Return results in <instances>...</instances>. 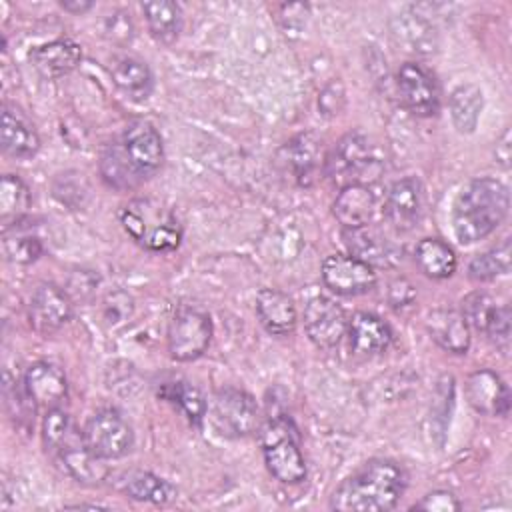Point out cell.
<instances>
[{"instance_id":"6da1fadb","label":"cell","mask_w":512,"mask_h":512,"mask_svg":"<svg viewBox=\"0 0 512 512\" xmlns=\"http://www.w3.org/2000/svg\"><path fill=\"white\" fill-rule=\"evenodd\" d=\"M406 490V472L388 458H372L344 478L330 496V508L340 512L392 510Z\"/></svg>"},{"instance_id":"7a4b0ae2","label":"cell","mask_w":512,"mask_h":512,"mask_svg":"<svg viewBox=\"0 0 512 512\" xmlns=\"http://www.w3.org/2000/svg\"><path fill=\"white\" fill-rule=\"evenodd\" d=\"M510 208L508 186L496 178L470 180L452 206V228L460 244H474L490 236Z\"/></svg>"},{"instance_id":"3957f363","label":"cell","mask_w":512,"mask_h":512,"mask_svg":"<svg viewBox=\"0 0 512 512\" xmlns=\"http://www.w3.org/2000/svg\"><path fill=\"white\" fill-rule=\"evenodd\" d=\"M128 236L150 252H170L182 240V228L170 208L152 198L130 200L120 210Z\"/></svg>"},{"instance_id":"277c9868","label":"cell","mask_w":512,"mask_h":512,"mask_svg":"<svg viewBox=\"0 0 512 512\" xmlns=\"http://www.w3.org/2000/svg\"><path fill=\"white\" fill-rule=\"evenodd\" d=\"M262 454L268 472L282 484L306 480V460L300 450L298 430L286 416H270L262 426Z\"/></svg>"},{"instance_id":"5b68a950","label":"cell","mask_w":512,"mask_h":512,"mask_svg":"<svg viewBox=\"0 0 512 512\" xmlns=\"http://www.w3.org/2000/svg\"><path fill=\"white\" fill-rule=\"evenodd\" d=\"M384 170V160L376 154L370 140L358 132L346 134L326 158V174L340 188L378 180Z\"/></svg>"},{"instance_id":"8992f818","label":"cell","mask_w":512,"mask_h":512,"mask_svg":"<svg viewBox=\"0 0 512 512\" xmlns=\"http://www.w3.org/2000/svg\"><path fill=\"white\" fill-rule=\"evenodd\" d=\"M212 340V320L196 306H180L168 324V352L178 362L200 358Z\"/></svg>"},{"instance_id":"52a82bcc","label":"cell","mask_w":512,"mask_h":512,"mask_svg":"<svg viewBox=\"0 0 512 512\" xmlns=\"http://www.w3.org/2000/svg\"><path fill=\"white\" fill-rule=\"evenodd\" d=\"M82 442L104 460L126 456L134 446V432L126 418L112 408L92 414L82 430Z\"/></svg>"},{"instance_id":"ba28073f","label":"cell","mask_w":512,"mask_h":512,"mask_svg":"<svg viewBox=\"0 0 512 512\" xmlns=\"http://www.w3.org/2000/svg\"><path fill=\"white\" fill-rule=\"evenodd\" d=\"M212 416L222 434L234 438L250 436L260 422L256 400L238 388H222L214 394Z\"/></svg>"},{"instance_id":"9c48e42d","label":"cell","mask_w":512,"mask_h":512,"mask_svg":"<svg viewBox=\"0 0 512 512\" xmlns=\"http://www.w3.org/2000/svg\"><path fill=\"white\" fill-rule=\"evenodd\" d=\"M402 104L420 118L434 116L440 108V86L436 76L418 62H404L396 74Z\"/></svg>"},{"instance_id":"30bf717a","label":"cell","mask_w":512,"mask_h":512,"mask_svg":"<svg viewBox=\"0 0 512 512\" xmlns=\"http://www.w3.org/2000/svg\"><path fill=\"white\" fill-rule=\"evenodd\" d=\"M322 280L334 294L358 296L374 288L376 272L350 254H330L322 262Z\"/></svg>"},{"instance_id":"8fae6325","label":"cell","mask_w":512,"mask_h":512,"mask_svg":"<svg viewBox=\"0 0 512 512\" xmlns=\"http://www.w3.org/2000/svg\"><path fill=\"white\" fill-rule=\"evenodd\" d=\"M72 318V300L56 284L42 282L34 288L28 300V322L42 334L50 336Z\"/></svg>"},{"instance_id":"7c38bea8","label":"cell","mask_w":512,"mask_h":512,"mask_svg":"<svg viewBox=\"0 0 512 512\" xmlns=\"http://www.w3.org/2000/svg\"><path fill=\"white\" fill-rule=\"evenodd\" d=\"M122 148L142 178L154 174L164 160L160 132L152 122L142 118L128 122L122 134Z\"/></svg>"},{"instance_id":"4fadbf2b","label":"cell","mask_w":512,"mask_h":512,"mask_svg":"<svg viewBox=\"0 0 512 512\" xmlns=\"http://www.w3.org/2000/svg\"><path fill=\"white\" fill-rule=\"evenodd\" d=\"M468 326L484 332L492 342L506 346L510 338V308L498 304L486 292H472L462 300V312Z\"/></svg>"},{"instance_id":"5bb4252c","label":"cell","mask_w":512,"mask_h":512,"mask_svg":"<svg viewBox=\"0 0 512 512\" xmlns=\"http://www.w3.org/2000/svg\"><path fill=\"white\" fill-rule=\"evenodd\" d=\"M424 214V188L418 178L406 176L396 180L384 200V216L398 232L412 230Z\"/></svg>"},{"instance_id":"9a60e30c","label":"cell","mask_w":512,"mask_h":512,"mask_svg":"<svg viewBox=\"0 0 512 512\" xmlns=\"http://www.w3.org/2000/svg\"><path fill=\"white\" fill-rule=\"evenodd\" d=\"M304 328L318 348H334L346 334L344 310L326 296H314L304 308Z\"/></svg>"},{"instance_id":"2e32d148","label":"cell","mask_w":512,"mask_h":512,"mask_svg":"<svg viewBox=\"0 0 512 512\" xmlns=\"http://www.w3.org/2000/svg\"><path fill=\"white\" fill-rule=\"evenodd\" d=\"M342 238L350 256L366 262L372 268H388L400 260V250L370 224L358 228H344Z\"/></svg>"},{"instance_id":"e0dca14e","label":"cell","mask_w":512,"mask_h":512,"mask_svg":"<svg viewBox=\"0 0 512 512\" xmlns=\"http://www.w3.org/2000/svg\"><path fill=\"white\" fill-rule=\"evenodd\" d=\"M466 400L476 412L486 416H506L510 410L508 386L488 368L470 374L466 380Z\"/></svg>"},{"instance_id":"ac0fdd59","label":"cell","mask_w":512,"mask_h":512,"mask_svg":"<svg viewBox=\"0 0 512 512\" xmlns=\"http://www.w3.org/2000/svg\"><path fill=\"white\" fill-rule=\"evenodd\" d=\"M24 386L36 408H58L68 394V380L52 362H34L24 374Z\"/></svg>"},{"instance_id":"d6986e66","label":"cell","mask_w":512,"mask_h":512,"mask_svg":"<svg viewBox=\"0 0 512 512\" xmlns=\"http://www.w3.org/2000/svg\"><path fill=\"white\" fill-rule=\"evenodd\" d=\"M0 142L2 150L12 158H32L40 148V136L34 124L16 104L4 102L2 106Z\"/></svg>"},{"instance_id":"ffe728a7","label":"cell","mask_w":512,"mask_h":512,"mask_svg":"<svg viewBox=\"0 0 512 512\" xmlns=\"http://www.w3.org/2000/svg\"><path fill=\"white\" fill-rule=\"evenodd\" d=\"M28 58L40 76L54 80V78L66 76L78 66L82 58V50L74 40L60 38V40H52L32 48Z\"/></svg>"},{"instance_id":"44dd1931","label":"cell","mask_w":512,"mask_h":512,"mask_svg":"<svg viewBox=\"0 0 512 512\" xmlns=\"http://www.w3.org/2000/svg\"><path fill=\"white\" fill-rule=\"evenodd\" d=\"M350 348L362 356H374L388 350L392 342L390 326L372 312H356L346 328Z\"/></svg>"},{"instance_id":"7402d4cb","label":"cell","mask_w":512,"mask_h":512,"mask_svg":"<svg viewBox=\"0 0 512 512\" xmlns=\"http://www.w3.org/2000/svg\"><path fill=\"white\" fill-rule=\"evenodd\" d=\"M426 330L432 340L452 354H466L470 348V328L464 316L450 308H436L426 316Z\"/></svg>"},{"instance_id":"603a6c76","label":"cell","mask_w":512,"mask_h":512,"mask_svg":"<svg viewBox=\"0 0 512 512\" xmlns=\"http://www.w3.org/2000/svg\"><path fill=\"white\" fill-rule=\"evenodd\" d=\"M256 314L266 332L274 336H288L296 328L294 302L276 288H262L256 296Z\"/></svg>"},{"instance_id":"cb8c5ba5","label":"cell","mask_w":512,"mask_h":512,"mask_svg":"<svg viewBox=\"0 0 512 512\" xmlns=\"http://www.w3.org/2000/svg\"><path fill=\"white\" fill-rule=\"evenodd\" d=\"M376 208L374 194L364 184H350L340 188L334 204L332 214L344 228H358L372 220Z\"/></svg>"},{"instance_id":"d4e9b609","label":"cell","mask_w":512,"mask_h":512,"mask_svg":"<svg viewBox=\"0 0 512 512\" xmlns=\"http://www.w3.org/2000/svg\"><path fill=\"white\" fill-rule=\"evenodd\" d=\"M392 34L404 46V50L414 54H432L438 44L432 22L416 8L412 12L398 14L392 20Z\"/></svg>"},{"instance_id":"484cf974","label":"cell","mask_w":512,"mask_h":512,"mask_svg":"<svg viewBox=\"0 0 512 512\" xmlns=\"http://www.w3.org/2000/svg\"><path fill=\"white\" fill-rule=\"evenodd\" d=\"M58 458H60L66 474L84 486H98L110 474L106 460L96 456L92 450H88L84 446V442H80V444L74 442V444L66 446L58 454Z\"/></svg>"},{"instance_id":"4316f807","label":"cell","mask_w":512,"mask_h":512,"mask_svg":"<svg viewBox=\"0 0 512 512\" xmlns=\"http://www.w3.org/2000/svg\"><path fill=\"white\" fill-rule=\"evenodd\" d=\"M112 82L120 92L132 100H146L152 92V72L140 58L134 56H114L110 62Z\"/></svg>"},{"instance_id":"83f0119b","label":"cell","mask_w":512,"mask_h":512,"mask_svg":"<svg viewBox=\"0 0 512 512\" xmlns=\"http://www.w3.org/2000/svg\"><path fill=\"white\" fill-rule=\"evenodd\" d=\"M148 30L160 44H172L182 30V10L176 2L154 0L142 4Z\"/></svg>"},{"instance_id":"f1b7e54d","label":"cell","mask_w":512,"mask_h":512,"mask_svg":"<svg viewBox=\"0 0 512 512\" xmlns=\"http://www.w3.org/2000/svg\"><path fill=\"white\" fill-rule=\"evenodd\" d=\"M286 162L300 184H310L322 160L320 144L312 134H300L284 146Z\"/></svg>"},{"instance_id":"f546056e","label":"cell","mask_w":512,"mask_h":512,"mask_svg":"<svg viewBox=\"0 0 512 512\" xmlns=\"http://www.w3.org/2000/svg\"><path fill=\"white\" fill-rule=\"evenodd\" d=\"M416 264L426 276L444 280L456 270V254L446 242L438 238H424L416 246Z\"/></svg>"},{"instance_id":"4dcf8cb0","label":"cell","mask_w":512,"mask_h":512,"mask_svg":"<svg viewBox=\"0 0 512 512\" xmlns=\"http://www.w3.org/2000/svg\"><path fill=\"white\" fill-rule=\"evenodd\" d=\"M122 492L140 502H152V504H168L176 498L178 490L164 478L152 474V472H132L122 482Z\"/></svg>"},{"instance_id":"1f68e13d","label":"cell","mask_w":512,"mask_h":512,"mask_svg":"<svg viewBox=\"0 0 512 512\" xmlns=\"http://www.w3.org/2000/svg\"><path fill=\"white\" fill-rule=\"evenodd\" d=\"M482 90L474 84H462L450 94V116L458 132H474L482 112Z\"/></svg>"},{"instance_id":"d6a6232c","label":"cell","mask_w":512,"mask_h":512,"mask_svg":"<svg viewBox=\"0 0 512 512\" xmlns=\"http://www.w3.org/2000/svg\"><path fill=\"white\" fill-rule=\"evenodd\" d=\"M30 202L32 196L22 178L14 174H4L0 180V218L4 228L18 224L26 216Z\"/></svg>"},{"instance_id":"836d02e7","label":"cell","mask_w":512,"mask_h":512,"mask_svg":"<svg viewBox=\"0 0 512 512\" xmlns=\"http://www.w3.org/2000/svg\"><path fill=\"white\" fill-rule=\"evenodd\" d=\"M100 174L112 188H132L142 180V176L136 172L132 162L128 160L122 142L120 144H108L100 156Z\"/></svg>"},{"instance_id":"e575fe53","label":"cell","mask_w":512,"mask_h":512,"mask_svg":"<svg viewBox=\"0 0 512 512\" xmlns=\"http://www.w3.org/2000/svg\"><path fill=\"white\" fill-rule=\"evenodd\" d=\"M160 394L168 402L176 404L186 414V418L192 424H200L204 420V416H206V400L200 394V390L194 388L190 382H186V380L168 382V384L162 386Z\"/></svg>"},{"instance_id":"d590c367","label":"cell","mask_w":512,"mask_h":512,"mask_svg":"<svg viewBox=\"0 0 512 512\" xmlns=\"http://www.w3.org/2000/svg\"><path fill=\"white\" fill-rule=\"evenodd\" d=\"M42 440L46 450L52 454H60L66 446L76 442L70 414L64 412L60 406L46 410L42 420Z\"/></svg>"},{"instance_id":"8d00e7d4","label":"cell","mask_w":512,"mask_h":512,"mask_svg":"<svg viewBox=\"0 0 512 512\" xmlns=\"http://www.w3.org/2000/svg\"><path fill=\"white\" fill-rule=\"evenodd\" d=\"M2 246H4L6 258L16 264H30V262L38 260L42 254V244H40L38 236L30 234L26 230H20L18 224L4 228Z\"/></svg>"},{"instance_id":"74e56055","label":"cell","mask_w":512,"mask_h":512,"mask_svg":"<svg viewBox=\"0 0 512 512\" xmlns=\"http://www.w3.org/2000/svg\"><path fill=\"white\" fill-rule=\"evenodd\" d=\"M510 240L504 238L502 244H498L496 248L476 256L470 266H468V272H470V278L474 280H480V282H486V280H492L500 274H508L510 272Z\"/></svg>"},{"instance_id":"f35d334b","label":"cell","mask_w":512,"mask_h":512,"mask_svg":"<svg viewBox=\"0 0 512 512\" xmlns=\"http://www.w3.org/2000/svg\"><path fill=\"white\" fill-rule=\"evenodd\" d=\"M4 404H6V410L10 414V418L16 422V424H34V416L30 414V410H34V402L32 398L28 396L26 392V386H24V380L22 384L18 382V378H12L8 372L4 374Z\"/></svg>"},{"instance_id":"ab89813d","label":"cell","mask_w":512,"mask_h":512,"mask_svg":"<svg viewBox=\"0 0 512 512\" xmlns=\"http://www.w3.org/2000/svg\"><path fill=\"white\" fill-rule=\"evenodd\" d=\"M412 510H426V512H456L460 510L458 498L448 490H434L426 494L420 502L412 506Z\"/></svg>"},{"instance_id":"60d3db41","label":"cell","mask_w":512,"mask_h":512,"mask_svg":"<svg viewBox=\"0 0 512 512\" xmlns=\"http://www.w3.org/2000/svg\"><path fill=\"white\" fill-rule=\"evenodd\" d=\"M510 156H512V152H510V130H504V134H502L500 140L496 142L494 158H496V162H498L502 168L508 170V166H510Z\"/></svg>"},{"instance_id":"b9f144b4","label":"cell","mask_w":512,"mask_h":512,"mask_svg":"<svg viewBox=\"0 0 512 512\" xmlns=\"http://www.w3.org/2000/svg\"><path fill=\"white\" fill-rule=\"evenodd\" d=\"M400 288H402V290H398L396 282L390 286V302H392L394 306H404V304H408V302L412 300L410 296H404V292H414L412 286H410L406 280H400Z\"/></svg>"},{"instance_id":"7bdbcfd3","label":"cell","mask_w":512,"mask_h":512,"mask_svg":"<svg viewBox=\"0 0 512 512\" xmlns=\"http://www.w3.org/2000/svg\"><path fill=\"white\" fill-rule=\"evenodd\" d=\"M60 6L70 12V14H82V12H88L92 8V2H84V0H64L60 2Z\"/></svg>"}]
</instances>
